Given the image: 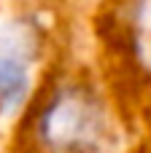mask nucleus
<instances>
[{"mask_svg": "<svg viewBox=\"0 0 151 153\" xmlns=\"http://www.w3.org/2000/svg\"><path fill=\"white\" fill-rule=\"evenodd\" d=\"M127 105L108 75L57 51L16 124V153H113Z\"/></svg>", "mask_w": 151, "mask_h": 153, "instance_id": "obj_1", "label": "nucleus"}, {"mask_svg": "<svg viewBox=\"0 0 151 153\" xmlns=\"http://www.w3.org/2000/svg\"><path fill=\"white\" fill-rule=\"evenodd\" d=\"M97 46L105 75L119 94V83L132 97L151 91V0H103L97 22Z\"/></svg>", "mask_w": 151, "mask_h": 153, "instance_id": "obj_2", "label": "nucleus"}, {"mask_svg": "<svg viewBox=\"0 0 151 153\" xmlns=\"http://www.w3.org/2000/svg\"><path fill=\"white\" fill-rule=\"evenodd\" d=\"M49 24L35 11H22L0 24V121L22 116L46 67L57 56H49Z\"/></svg>", "mask_w": 151, "mask_h": 153, "instance_id": "obj_3", "label": "nucleus"}]
</instances>
